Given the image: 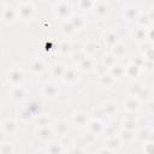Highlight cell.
<instances>
[{
  "label": "cell",
  "instance_id": "cell-1",
  "mask_svg": "<svg viewBox=\"0 0 154 154\" xmlns=\"http://www.w3.org/2000/svg\"><path fill=\"white\" fill-rule=\"evenodd\" d=\"M23 77H24V75H23L22 70H19V69H14L10 73V79L12 83H20L23 81Z\"/></svg>",
  "mask_w": 154,
  "mask_h": 154
},
{
  "label": "cell",
  "instance_id": "cell-2",
  "mask_svg": "<svg viewBox=\"0 0 154 154\" xmlns=\"http://www.w3.org/2000/svg\"><path fill=\"white\" fill-rule=\"evenodd\" d=\"M88 120V117L84 112H78L73 116V122L77 124V125H84Z\"/></svg>",
  "mask_w": 154,
  "mask_h": 154
},
{
  "label": "cell",
  "instance_id": "cell-3",
  "mask_svg": "<svg viewBox=\"0 0 154 154\" xmlns=\"http://www.w3.org/2000/svg\"><path fill=\"white\" fill-rule=\"evenodd\" d=\"M54 131L57 134H59V135H64L67 131V124L65 122H63V120L57 122L55 125H54Z\"/></svg>",
  "mask_w": 154,
  "mask_h": 154
},
{
  "label": "cell",
  "instance_id": "cell-4",
  "mask_svg": "<svg viewBox=\"0 0 154 154\" xmlns=\"http://www.w3.org/2000/svg\"><path fill=\"white\" fill-rule=\"evenodd\" d=\"M64 81L65 82H69V83H72L77 79V76L73 70H67V71H64Z\"/></svg>",
  "mask_w": 154,
  "mask_h": 154
},
{
  "label": "cell",
  "instance_id": "cell-5",
  "mask_svg": "<svg viewBox=\"0 0 154 154\" xmlns=\"http://www.w3.org/2000/svg\"><path fill=\"white\" fill-rule=\"evenodd\" d=\"M24 96H25V91H24L23 88L16 87V88L12 90V97H13L14 100H22Z\"/></svg>",
  "mask_w": 154,
  "mask_h": 154
},
{
  "label": "cell",
  "instance_id": "cell-6",
  "mask_svg": "<svg viewBox=\"0 0 154 154\" xmlns=\"http://www.w3.org/2000/svg\"><path fill=\"white\" fill-rule=\"evenodd\" d=\"M32 6L30 5V4H24L22 7H20V11H19V13H20V16L23 17L24 16V13H26L25 14V18H29L30 17V14L32 13Z\"/></svg>",
  "mask_w": 154,
  "mask_h": 154
},
{
  "label": "cell",
  "instance_id": "cell-7",
  "mask_svg": "<svg viewBox=\"0 0 154 154\" xmlns=\"http://www.w3.org/2000/svg\"><path fill=\"white\" fill-rule=\"evenodd\" d=\"M57 91H58V89H57L55 85H53V84H47V85H45V88H43V93H45L47 96H54V95L57 94Z\"/></svg>",
  "mask_w": 154,
  "mask_h": 154
},
{
  "label": "cell",
  "instance_id": "cell-8",
  "mask_svg": "<svg viewBox=\"0 0 154 154\" xmlns=\"http://www.w3.org/2000/svg\"><path fill=\"white\" fill-rule=\"evenodd\" d=\"M16 123L13 122V120H6L5 123H4V129H5V131L7 132V134H12L14 130H16Z\"/></svg>",
  "mask_w": 154,
  "mask_h": 154
},
{
  "label": "cell",
  "instance_id": "cell-9",
  "mask_svg": "<svg viewBox=\"0 0 154 154\" xmlns=\"http://www.w3.org/2000/svg\"><path fill=\"white\" fill-rule=\"evenodd\" d=\"M58 8H59V11H58V16H60L61 12H65L66 16L70 13V6H69L66 2H61V4L57 5V10H58Z\"/></svg>",
  "mask_w": 154,
  "mask_h": 154
},
{
  "label": "cell",
  "instance_id": "cell-10",
  "mask_svg": "<svg viewBox=\"0 0 154 154\" xmlns=\"http://www.w3.org/2000/svg\"><path fill=\"white\" fill-rule=\"evenodd\" d=\"M60 152H61V147L59 146V143H52L48 148L49 154H60Z\"/></svg>",
  "mask_w": 154,
  "mask_h": 154
},
{
  "label": "cell",
  "instance_id": "cell-11",
  "mask_svg": "<svg viewBox=\"0 0 154 154\" xmlns=\"http://www.w3.org/2000/svg\"><path fill=\"white\" fill-rule=\"evenodd\" d=\"M111 72L116 76V77H120L124 72H125V70L122 67V66H118V65H116V66H113L112 67V70H111Z\"/></svg>",
  "mask_w": 154,
  "mask_h": 154
},
{
  "label": "cell",
  "instance_id": "cell-12",
  "mask_svg": "<svg viewBox=\"0 0 154 154\" xmlns=\"http://www.w3.org/2000/svg\"><path fill=\"white\" fill-rule=\"evenodd\" d=\"M113 48H114L113 52H114V55H116V57H120V55H123V53H124V51H125V49H124V46L120 45V43H119V45L116 43Z\"/></svg>",
  "mask_w": 154,
  "mask_h": 154
},
{
  "label": "cell",
  "instance_id": "cell-13",
  "mask_svg": "<svg viewBox=\"0 0 154 154\" xmlns=\"http://www.w3.org/2000/svg\"><path fill=\"white\" fill-rule=\"evenodd\" d=\"M96 13L97 14H105V13H107V5H105V4H97L96 5Z\"/></svg>",
  "mask_w": 154,
  "mask_h": 154
},
{
  "label": "cell",
  "instance_id": "cell-14",
  "mask_svg": "<svg viewBox=\"0 0 154 154\" xmlns=\"http://www.w3.org/2000/svg\"><path fill=\"white\" fill-rule=\"evenodd\" d=\"M37 136L38 137H41V138H47L48 136H49V130H48V128H41L38 131H37Z\"/></svg>",
  "mask_w": 154,
  "mask_h": 154
},
{
  "label": "cell",
  "instance_id": "cell-15",
  "mask_svg": "<svg viewBox=\"0 0 154 154\" xmlns=\"http://www.w3.org/2000/svg\"><path fill=\"white\" fill-rule=\"evenodd\" d=\"M43 70V64L41 61H36L34 65H32V71L34 72H41Z\"/></svg>",
  "mask_w": 154,
  "mask_h": 154
},
{
  "label": "cell",
  "instance_id": "cell-16",
  "mask_svg": "<svg viewBox=\"0 0 154 154\" xmlns=\"http://www.w3.org/2000/svg\"><path fill=\"white\" fill-rule=\"evenodd\" d=\"M11 152H12V148L8 144H4L0 148V154H11Z\"/></svg>",
  "mask_w": 154,
  "mask_h": 154
},
{
  "label": "cell",
  "instance_id": "cell-17",
  "mask_svg": "<svg viewBox=\"0 0 154 154\" xmlns=\"http://www.w3.org/2000/svg\"><path fill=\"white\" fill-rule=\"evenodd\" d=\"M119 140L118 138H116V137H112L109 141H108V144H109V147L111 148H118L119 147Z\"/></svg>",
  "mask_w": 154,
  "mask_h": 154
},
{
  "label": "cell",
  "instance_id": "cell-18",
  "mask_svg": "<svg viewBox=\"0 0 154 154\" xmlns=\"http://www.w3.org/2000/svg\"><path fill=\"white\" fill-rule=\"evenodd\" d=\"M81 67H82L83 70L90 69V67H91V61H90L89 59H84V60H83V63L81 64Z\"/></svg>",
  "mask_w": 154,
  "mask_h": 154
},
{
  "label": "cell",
  "instance_id": "cell-19",
  "mask_svg": "<svg viewBox=\"0 0 154 154\" xmlns=\"http://www.w3.org/2000/svg\"><path fill=\"white\" fill-rule=\"evenodd\" d=\"M71 154H82V150H81V149H77V148H76L75 150H72V152H71Z\"/></svg>",
  "mask_w": 154,
  "mask_h": 154
},
{
  "label": "cell",
  "instance_id": "cell-20",
  "mask_svg": "<svg viewBox=\"0 0 154 154\" xmlns=\"http://www.w3.org/2000/svg\"><path fill=\"white\" fill-rule=\"evenodd\" d=\"M100 154H111V152H109V150L103 149V150H101V152H100Z\"/></svg>",
  "mask_w": 154,
  "mask_h": 154
},
{
  "label": "cell",
  "instance_id": "cell-21",
  "mask_svg": "<svg viewBox=\"0 0 154 154\" xmlns=\"http://www.w3.org/2000/svg\"><path fill=\"white\" fill-rule=\"evenodd\" d=\"M2 13V5H0V14Z\"/></svg>",
  "mask_w": 154,
  "mask_h": 154
}]
</instances>
